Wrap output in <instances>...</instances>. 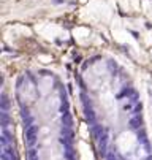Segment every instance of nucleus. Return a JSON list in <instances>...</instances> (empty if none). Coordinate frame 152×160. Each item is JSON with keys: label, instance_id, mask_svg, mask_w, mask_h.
Wrapping results in <instances>:
<instances>
[]
</instances>
